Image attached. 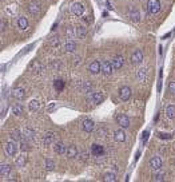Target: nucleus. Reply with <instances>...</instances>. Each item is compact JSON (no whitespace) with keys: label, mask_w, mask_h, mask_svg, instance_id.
Here are the masks:
<instances>
[{"label":"nucleus","mask_w":175,"mask_h":182,"mask_svg":"<svg viewBox=\"0 0 175 182\" xmlns=\"http://www.w3.org/2000/svg\"><path fill=\"white\" fill-rule=\"evenodd\" d=\"M4 151H5V154L7 156H9V157H15L16 154H18V146H16V143H15V141H9V142H7L4 145Z\"/></svg>","instance_id":"nucleus-1"},{"label":"nucleus","mask_w":175,"mask_h":182,"mask_svg":"<svg viewBox=\"0 0 175 182\" xmlns=\"http://www.w3.org/2000/svg\"><path fill=\"white\" fill-rule=\"evenodd\" d=\"M147 8H149V11L151 13L156 15V13L160 11V2L159 0H149V2H147Z\"/></svg>","instance_id":"nucleus-2"},{"label":"nucleus","mask_w":175,"mask_h":182,"mask_svg":"<svg viewBox=\"0 0 175 182\" xmlns=\"http://www.w3.org/2000/svg\"><path fill=\"white\" fill-rule=\"evenodd\" d=\"M116 123L119 124L120 127H123V129H127V127L130 126V119L127 115H124V114H118L116 115Z\"/></svg>","instance_id":"nucleus-3"},{"label":"nucleus","mask_w":175,"mask_h":182,"mask_svg":"<svg viewBox=\"0 0 175 182\" xmlns=\"http://www.w3.org/2000/svg\"><path fill=\"white\" fill-rule=\"evenodd\" d=\"M71 11H72V13L75 16H82L83 13H84V5H83L82 3L76 2V3H74V4L71 5Z\"/></svg>","instance_id":"nucleus-4"},{"label":"nucleus","mask_w":175,"mask_h":182,"mask_svg":"<svg viewBox=\"0 0 175 182\" xmlns=\"http://www.w3.org/2000/svg\"><path fill=\"white\" fill-rule=\"evenodd\" d=\"M119 98L122 100H129L130 98H131V89L129 86H123V87H120L119 89Z\"/></svg>","instance_id":"nucleus-5"},{"label":"nucleus","mask_w":175,"mask_h":182,"mask_svg":"<svg viewBox=\"0 0 175 182\" xmlns=\"http://www.w3.org/2000/svg\"><path fill=\"white\" fill-rule=\"evenodd\" d=\"M28 11L29 13H32V15H38V13H40V11H42V5H40L39 2H31L28 3Z\"/></svg>","instance_id":"nucleus-6"},{"label":"nucleus","mask_w":175,"mask_h":182,"mask_svg":"<svg viewBox=\"0 0 175 182\" xmlns=\"http://www.w3.org/2000/svg\"><path fill=\"white\" fill-rule=\"evenodd\" d=\"M143 52L140 50H135V52H132V55H131V62L134 65H140L143 62Z\"/></svg>","instance_id":"nucleus-7"},{"label":"nucleus","mask_w":175,"mask_h":182,"mask_svg":"<svg viewBox=\"0 0 175 182\" xmlns=\"http://www.w3.org/2000/svg\"><path fill=\"white\" fill-rule=\"evenodd\" d=\"M82 129L83 131L86 133H92L94 129H95V122L92 119H84L83 121V124H82Z\"/></svg>","instance_id":"nucleus-8"},{"label":"nucleus","mask_w":175,"mask_h":182,"mask_svg":"<svg viewBox=\"0 0 175 182\" xmlns=\"http://www.w3.org/2000/svg\"><path fill=\"white\" fill-rule=\"evenodd\" d=\"M88 71L91 74H99L102 72V65H100L98 60H92L88 65Z\"/></svg>","instance_id":"nucleus-9"},{"label":"nucleus","mask_w":175,"mask_h":182,"mask_svg":"<svg viewBox=\"0 0 175 182\" xmlns=\"http://www.w3.org/2000/svg\"><path fill=\"white\" fill-rule=\"evenodd\" d=\"M111 63H112L114 70H120L124 65V58L122 55H116V56H114V59H112V62Z\"/></svg>","instance_id":"nucleus-10"},{"label":"nucleus","mask_w":175,"mask_h":182,"mask_svg":"<svg viewBox=\"0 0 175 182\" xmlns=\"http://www.w3.org/2000/svg\"><path fill=\"white\" fill-rule=\"evenodd\" d=\"M91 153H92L94 157L99 158V157H102L104 154V149H103V146H100V145L94 143L92 146H91Z\"/></svg>","instance_id":"nucleus-11"},{"label":"nucleus","mask_w":175,"mask_h":182,"mask_svg":"<svg viewBox=\"0 0 175 182\" xmlns=\"http://www.w3.org/2000/svg\"><path fill=\"white\" fill-rule=\"evenodd\" d=\"M112 70H114V67H112V63L111 62H103L102 63V72H103V75H106V76H108L112 74Z\"/></svg>","instance_id":"nucleus-12"},{"label":"nucleus","mask_w":175,"mask_h":182,"mask_svg":"<svg viewBox=\"0 0 175 182\" xmlns=\"http://www.w3.org/2000/svg\"><path fill=\"white\" fill-rule=\"evenodd\" d=\"M150 166L154 170H160V167H162V159L159 157H153L150 159Z\"/></svg>","instance_id":"nucleus-13"},{"label":"nucleus","mask_w":175,"mask_h":182,"mask_svg":"<svg viewBox=\"0 0 175 182\" xmlns=\"http://www.w3.org/2000/svg\"><path fill=\"white\" fill-rule=\"evenodd\" d=\"M114 139L116 142H124L126 141V133H124V130H116L114 133Z\"/></svg>","instance_id":"nucleus-14"},{"label":"nucleus","mask_w":175,"mask_h":182,"mask_svg":"<svg viewBox=\"0 0 175 182\" xmlns=\"http://www.w3.org/2000/svg\"><path fill=\"white\" fill-rule=\"evenodd\" d=\"M91 100H92V103H95V104H100L104 100V95L102 93H94L92 95H91Z\"/></svg>","instance_id":"nucleus-15"},{"label":"nucleus","mask_w":175,"mask_h":182,"mask_svg":"<svg viewBox=\"0 0 175 182\" xmlns=\"http://www.w3.org/2000/svg\"><path fill=\"white\" fill-rule=\"evenodd\" d=\"M66 154H67V157H68V158H75L76 156H78V149H76V146H74V145L68 146V147H67Z\"/></svg>","instance_id":"nucleus-16"},{"label":"nucleus","mask_w":175,"mask_h":182,"mask_svg":"<svg viewBox=\"0 0 175 182\" xmlns=\"http://www.w3.org/2000/svg\"><path fill=\"white\" fill-rule=\"evenodd\" d=\"M53 149H55V153H56V154H64L66 151H67V147L64 146V143H63V142H58V143H55Z\"/></svg>","instance_id":"nucleus-17"},{"label":"nucleus","mask_w":175,"mask_h":182,"mask_svg":"<svg viewBox=\"0 0 175 182\" xmlns=\"http://www.w3.org/2000/svg\"><path fill=\"white\" fill-rule=\"evenodd\" d=\"M53 138H55V134H53L52 131H48V133H46L44 139H43V143H44L46 146H48V145H51V143H52Z\"/></svg>","instance_id":"nucleus-18"},{"label":"nucleus","mask_w":175,"mask_h":182,"mask_svg":"<svg viewBox=\"0 0 175 182\" xmlns=\"http://www.w3.org/2000/svg\"><path fill=\"white\" fill-rule=\"evenodd\" d=\"M129 18L132 20V22H139L140 19V13L138 9H131V11L129 12Z\"/></svg>","instance_id":"nucleus-19"},{"label":"nucleus","mask_w":175,"mask_h":182,"mask_svg":"<svg viewBox=\"0 0 175 182\" xmlns=\"http://www.w3.org/2000/svg\"><path fill=\"white\" fill-rule=\"evenodd\" d=\"M18 27L20 30H26L27 27H28V20H27V18L20 16V18L18 19Z\"/></svg>","instance_id":"nucleus-20"},{"label":"nucleus","mask_w":175,"mask_h":182,"mask_svg":"<svg viewBox=\"0 0 175 182\" xmlns=\"http://www.w3.org/2000/svg\"><path fill=\"white\" fill-rule=\"evenodd\" d=\"M166 118H169V119H174L175 118V106L166 107Z\"/></svg>","instance_id":"nucleus-21"},{"label":"nucleus","mask_w":175,"mask_h":182,"mask_svg":"<svg viewBox=\"0 0 175 182\" xmlns=\"http://www.w3.org/2000/svg\"><path fill=\"white\" fill-rule=\"evenodd\" d=\"M9 171H11V166L5 165V163H2V166H0V174H2V177L8 176Z\"/></svg>","instance_id":"nucleus-22"},{"label":"nucleus","mask_w":175,"mask_h":182,"mask_svg":"<svg viewBox=\"0 0 175 182\" xmlns=\"http://www.w3.org/2000/svg\"><path fill=\"white\" fill-rule=\"evenodd\" d=\"M13 96H15L16 99H19V100H20V99H23V98L26 96L24 90L20 89V87H19V89H15V90H13Z\"/></svg>","instance_id":"nucleus-23"},{"label":"nucleus","mask_w":175,"mask_h":182,"mask_svg":"<svg viewBox=\"0 0 175 182\" xmlns=\"http://www.w3.org/2000/svg\"><path fill=\"white\" fill-rule=\"evenodd\" d=\"M103 181H106V182H115L116 181V176L114 173H104L103 174Z\"/></svg>","instance_id":"nucleus-24"},{"label":"nucleus","mask_w":175,"mask_h":182,"mask_svg":"<svg viewBox=\"0 0 175 182\" xmlns=\"http://www.w3.org/2000/svg\"><path fill=\"white\" fill-rule=\"evenodd\" d=\"M53 87H55L56 91H62L64 89V80L63 79H56L55 82H53Z\"/></svg>","instance_id":"nucleus-25"},{"label":"nucleus","mask_w":175,"mask_h":182,"mask_svg":"<svg viewBox=\"0 0 175 182\" xmlns=\"http://www.w3.org/2000/svg\"><path fill=\"white\" fill-rule=\"evenodd\" d=\"M26 162H27V158H26L24 154L18 157V158H16V161H15V163H16V166H18V167H23L26 165Z\"/></svg>","instance_id":"nucleus-26"},{"label":"nucleus","mask_w":175,"mask_h":182,"mask_svg":"<svg viewBox=\"0 0 175 182\" xmlns=\"http://www.w3.org/2000/svg\"><path fill=\"white\" fill-rule=\"evenodd\" d=\"M39 107H40V102L38 99H33V100L29 102V110L31 111H38Z\"/></svg>","instance_id":"nucleus-27"},{"label":"nucleus","mask_w":175,"mask_h":182,"mask_svg":"<svg viewBox=\"0 0 175 182\" xmlns=\"http://www.w3.org/2000/svg\"><path fill=\"white\" fill-rule=\"evenodd\" d=\"M9 137H11L12 141H15V142H19V141L22 139V133H20V131H12Z\"/></svg>","instance_id":"nucleus-28"},{"label":"nucleus","mask_w":175,"mask_h":182,"mask_svg":"<svg viewBox=\"0 0 175 182\" xmlns=\"http://www.w3.org/2000/svg\"><path fill=\"white\" fill-rule=\"evenodd\" d=\"M86 33H87V31H86V28L83 26H79L78 28H76V35H78L79 38H84Z\"/></svg>","instance_id":"nucleus-29"},{"label":"nucleus","mask_w":175,"mask_h":182,"mask_svg":"<svg viewBox=\"0 0 175 182\" xmlns=\"http://www.w3.org/2000/svg\"><path fill=\"white\" fill-rule=\"evenodd\" d=\"M75 48H76L75 42H68L66 44V51L67 52H74V51H75Z\"/></svg>","instance_id":"nucleus-30"},{"label":"nucleus","mask_w":175,"mask_h":182,"mask_svg":"<svg viewBox=\"0 0 175 182\" xmlns=\"http://www.w3.org/2000/svg\"><path fill=\"white\" fill-rule=\"evenodd\" d=\"M146 74H147V70H146V68L139 70V71H138V74H136L138 79H139V80H144V78H146Z\"/></svg>","instance_id":"nucleus-31"},{"label":"nucleus","mask_w":175,"mask_h":182,"mask_svg":"<svg viewBox=\"0 0 175 182\" xmlns=\"http://www.w3.org/2000/svg\"><path fill=\"white\" fill-rule=\"evenodd\" d=\"M46 169L47 170H53L55 169V163L52 159H46Z\"/></svg>","instance_id":"nucleus-32"},{"label":"nucleus","mask_w":175,"mask_h":182,"mask_svg":"<svg viewBox=\"0 0 175 182\" xmlns=\"http://www.w3.org/2000/svg\"><path fill=\"white\" fill-rule=\"evenodd\" d=\"M106 133H107V130L106 129H103V127H99L96 131V137L98 138H103V137H106Z\"/></svg>","instance_id":"nucleus-33"},{"label":"nucleus","mask_w":175,"mask_h":182,"mask_svg":"<svg viewBox=\"0 0 175 182\" xmlns=\"http://www.w3.org/2000/svg\"><path fill=\"white\" fill-rule=\"evenodd\" d=\"M22 113H23V106L22 104H16V106L13 107V114H15V115H20Z\"/></svg>","instance_id":"nucleus-34"},{"label":"nucleus","mask_w":175,"mask_h":182,"mask_svg":"<svg viewBox=\"0 0 175 182\" xmlns=\"http://www.w3.org/2000/svg\"><path fill=\"white\" fill-rule=\"evenodd\" d=\"M59 44H60V40L58 39V36H53V38L50 40V46L56 47V46H59Z\"/></svg>","instance_id":"nucleus-35"},{"label":"nucleus","mask_w":175,"mask_h":182,"mask_svg":"<svg viewBox=\"0 0 175 182\" xmlns=\"http://www.w3.org/2000/svg\"><path fill=\"white\" fill-rule=\"evenodd\" d=\"M153 180L154 181H164V174L163 173H158L153 177Z\"/></svg>","instance_id":"nucleus-36"},{"label":"nucleus","mask_w":175,"mask_h":182,"mask_svg":"<svg viewBox=\"0 0 175 182\" xmlns=\"http://www.w3.org/2000/svg\"><path fill=\"white\" fill-rule=\"evenodd\" d=\"M169 91H170L171 94H175V80L170 82V85H169Z\"/></svg>","instance_id":"nucleus-37"},{"label":"nucleus","mask_w":175,"mask_h":182,"mask_svg":"<svg viewBox=\"0 0 175 182\" xmlns=\"http://www.w3.org/2000/svg\"><path fill=\"white\" fill-rule=\"evenodd\" d=\"M80 159L83 161V162H87V161H88V153H82V156H80Z\"/></svg>","instance_id":"nucleus-38"},{"label":"nucleus","mask_w":175,"mask_h":182,"mask_svg":"<svg viewBox=\"0 0 175 182\" xmlns=\"http://www.w3.org/2000/svg\"><path fill=\"white\" fill-rule=\"evenodd\" d=\"M24 134H26L27 138H32V130H26Z\"/></svg>","instance_id":"nucleus-39"},{"label":"nucleus","mask_w":175,"mask_h":182,"mask_svg":"<svg viewBox=\"0 0 175 182\" xmlns=\"http://www.w3.org/2000/svg\"><path fill=\"white\" fill-rule=\"evenodd\" d=\"M5 31V22L4 20H2V32Z\"/></svg>","instance_id":"nucleus-40"},{"label":"nucleus","mask_w":175,"mask_h":182,"mask_svg":"<svg viewBox=\"0 0 175 182\" xmlns=\"http://www.w3.org/2000/svg\"><path fill=\"white\" fill-rule=\"evenodd\" d=\"M160 138H163V139H164V138H170V135H169V134H167V135H166V134H160Z\"/></svg>","instance_id":"nucleus-41"},{"label":"nucleus","mask_w":175,"mask_h":182,"mask_svg":"<svg viewBox=\"0 0 175 182\" xmlns=\"http://www.w3.org/2000/svg\"><path fill=\"white\" fill-rule=\"evenodd\" d=\"M22 150H27V145L26 143H22Z\"/></svg>","instance_id":"nucleus-42"}]
</instances>
